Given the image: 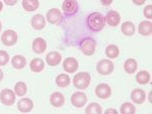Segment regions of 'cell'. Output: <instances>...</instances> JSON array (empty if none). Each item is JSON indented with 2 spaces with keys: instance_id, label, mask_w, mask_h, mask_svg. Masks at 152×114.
<instances>
[{
  "instance_id": "obj_20",
  "label": "cell",
  "mask_w": 152,
  "mask_h": 114,
  "mask_svg": "<svg viewBox=\"0 0 152 114\" xmlns=\"http://www.w3.org/2000/svg\"><path fill=\"white\" fill-rule=\"evenodd\" d=\"M11 65L14 69L21 70L26 66V59L21 55H15L11 60Z\"/></svg>"
},
{
  "instance_id": "obj_32",
  "label": "cell",
  "mask_w": 152,
  "mask_h": 114,
  "mask_svg": "<svg viewBox=\"0 0 152 114\" xmlns=\"http://www.w3.org/2000/svg\"><path fill=\"white\" fill-rule=\"evenodd\" d=\"M143 14H144V16H145L146 18H148V19L152 18V5H151V4L146 5L145 7H144Z\"/></svg>"
},
{
  "instance_id": "obj_15",
  "label": "cell",
  "mask_w": 152,
  "mask_h": 114,
  "mask_svg": "<svg viewBox=\"0 0 152 114\" xmlns=\"http://www.w3.org/2000/svg\"><path fill=\"white\" fill-rule=\"evenodd\" d=\"M18 108L20 112L23 113H28L29 111L33 110L34 108V102L31 99L29 98H23L18 101Z\"/></svg>"
},
{
  "instance_id": "obj_22",
  "label": "cell",
  "mask_w": 152,
  "mask_h": 114,
  "mask_svg": "<svg viewBox=\"0 0 152 114\" xmlns=\"http://www.w3.org/2000/svg\"><path fill=\"white\" fill-rule=\"evenodd\" d=\"M135 30H136V28H135V25L132 21H125V22L122 23L121 31L124 35H126V36L134 35Z\"/></svg>"
},
{
  "instance_id": "obj_12",
  "label": "cell",
  "mask_w": 152,
  "mask_h": 114,
  "mask_svg": "<svg viewBox=\"0 0 152 114\" xmlns=\"http://www.w3.org/2000/svg\"><path fill=\"white\" fill-rule=\"evenodd\" d=\"M78 62L75 58H66L63 62V69H64L65 72L69 73V74H72V73H75L78 70Z\"/></svg>"
},
{
  "instance_id": "obj_23",
  "label": "cell",
  "mask_w": 152,
  "mask_h": 114,
  "mask_svg": "<svg viewBox=\"0 0 152 114\" xmlns=\"http://www.w3.org/2000/svg\"><path fill=\"white\" fill-rule=\"evenodd\" d=\"M138 69V63L135 59H128L124 63V70L127 74H134Z\"/></svg>"
},
{
  "instance_id": "obj_38",
  "label": "cell",
  "mask_w": 152,
  "mask_h": 114,
  "mask_svg": "<svg viewBox=\"0 0 152 114\" xmlns=\"http://www.w3.org/2000/svg\"><path fill=\"white\" fill-rule=\"evenodd\" d=\"M2 9H3V3H2V2L0 1V12L2 11Z\"/></svg>"
},
{
  "instance_id": "obj_16",
  "label": "cell",
  "mask_w": 152,
  "mask_h": 114,
  "mask_svg": "<svg viewBox=\"0 0 152 114\" xmlns=\"http://www.w3.org/2000/svg\"><path fill=\"white\" fill-rule=\"evenodd\" d=\"M31 23L34 30H44L46 26V19L42 14H36V15H34L33 18H31Z\"/></svg>"
},
{
  "instance_id": "obj_19",
  "label": "cell",
  "mask_w": 152,
  "mask_h": 114,
  "mask_svg": "<svg viewBox=\"0 0 152 114\" xmlns=\"http://www.w3.org/2000/svg\"><path fill=\"white\" fill-rule=\"evenodd\" d=\"M138 32L143 36H149L152 32V23L149 20L141 21L138 25Z\"/></svg>"
},
{
  "instance_id": "obj_27",
  "label": "cell",
  "mask_w": 152,
  "mask_h": 114,
  "mask_svg": "<svg viewBox=\"0 0 152 114\" xmlns=\"http://www.w3.org/2000/svg\"><path fill=\"white\" fill-rule=\"evenodd\" d=\"M150 74L147 71H140L136 75V81L140 85H146L150 82Z\"/></svg>"
},
{
  "instance_id": "obj_8",
  "label": "cell",
  "mask_w": 152,
  "mask_h": 114,
  "mask_svg": "<svg viewBox=\"0 0 152 114\" xmlns=\"http://www.w3.org/2000/svg\"><path fill=\"white\" fill-rule=\"evenodd\" d=\"M94 93L99 99H107L112 95V88L109 84L100 83L95 87Z\"/></svg>"
},
{
  "instance_id": "obj_31",
  "label": "cell",
  "mask_w": 152,
  "mask_h": 114,
  "mask_svg": "<svg viewBox=\"0 0 152 114\" xmlns=\"http://www.w3.org/2000/svg\"><path fill=\"white\" fill-rule=\"evenodd\" d=\"M9 61V55L5 51H0V66H5Z\"/></svg>"
},
{
  "instance_id": "obj_36",
  "label": "cell",
  "mask_w": 152,
  "mask_h": 114,
  "mask_svg": "<svg viewBox=\"0 0 152 114\" xmlns=\"http://www.w3.org/2000/svg\"><path fill=\"white\" fill-rule=\"evenodd\" d=\"M105 113H114V114H118V111L116 110V109H107V110H105Z\"/></svg>"
},
{
  "instance_id": "obj_3",
  "label": "cell",
  "mask_w": 152,
  "mask_h": 114,
  "mask_svg": "<svg viewBox=\"0 0 152 114\" xmlns=\"http://www.w3.org/2000/svg\"><path fill=\"white\" fill-rule=\"evenodd\" d=\"M114 69H115L114 63L109 59L100 60L96 65L97 73L102 75V76H107V75L112 74L114 72Z\"/></svg>"
},
{
  "instance_id": "obj_2",
  "label": "cell",
  "mask_w": 152,
  "mask_h": 114,
  "mask_svg": "<svg viewBox=\"0 0 152 114\" xmlns=\"http://www.w3.org/2000/svg\"><path fill=\"white\" fill-rule=\"evenodd\" d=\"M91 81V76L87 72H80L75 74L73 78V85L78 90H85L90 85Z\"/></svg>"
},
{
  "instance_id": "obj_33",
  "label": "cell",
  "mask_w": 152,
  "mask_h": 114,
  "mask_svg": "<svg viewBox=\"0 0 152 114\" xmlns=\"http://www.w3.org/2000/svg\"><path fill=\"white\" fill-rule=\"evenodd\" d=\"M3 1H4V3H5L6 5L13 6V5H15V4L18 3V0H3Z\"/></svg>"
},
{
  "instance_id": "obj_13",
  "label": "cell",
  "mask_w": 152,
  "mask_h": 114,
  "mask_svg": "<svg viewBox=\"0 0 152 114\" xmlns=\"http://www.w3.org/2000/svg\"><path fill=\"white\" fill-rule=\"evenodd\" d=\"M61 61H62V56H61L60 53L55 52V51H52L46 56V62L51 67L58 66L61 63Z\"/></svg>"
},
{
  "instance_id": "obj_24",
  "label": "cell",
  "mask_w": 152,
  "mask_h": 114,
  "mask_svg": "<svg viewBox=\"0 0 152 114\" xmlns=\"http://www.w3.org/2000/svg\"><path fill=\"white\" fill-rule=\"evenodd\" d=\"M44 68H45V62L39 58L31 60L29 63V69L35 73H40L41 71H43Z\"/></svg>"
},
{
  "instance_id": "obj_18",
  "label": "cell",
  "mask_w": 152,
  "mask_h": 114,
  "mask_svg": "<svg viewBox=\"0 0 152 114\" xmlns=\"http://www.w3.org/2000/svg\"><path fill=\"white\" fill-rule=\"evenodd\" d=\"M131 99L135 104H142L146 100V93L142 89H134L131 92Z\"/></svg>"
},
{
  "instance_id": "obj_39",
  "label": "cell",
  "mask_w": 152,
  "mask_h": 114,
  "mask_svg": "<svg viewBox=\"0 0 152 114\" xmlns=\"http://www.w3.org/2000/svg\"><path fill=\"white\" fill-rule=\"evenodd\" d=\"M1 30H2V22L0 21V31H1Z\"/></svg>"
},
{
  "instance_id": "obj_21",
  "label": "cell",
  "mask_w": 152,
  "mask_h": 114,
  "mask_svg": "<svg viewBox=\"0 0 152 114\" xmlns=\"http://www.w3.org/2000/svg\"><path fill=\"white\" fill-rule=\"evenodd\" d=\"M21 5L26 11L33 12L40 7V2H39V0H23Z\"/></svg>"
},
{
  "instance_id": "obj_35",
  "label": "cell",
  "mask_w": 152,
  "mask_h": 114,
  "mask_svg": "<svg viewBox=\"0 0 152 114\" xmlns=\"http://www.w3.org/2000/svg\"><path fill=\"white\" fill-rule=\"evenodd\" d=\"M113 1H114V0H100V2H102V5H104V6H109V5H111V4L113 3Z\"/></svg>"
},
{
  "instance_id": "obj_29",
  "label": "cell",
  "mask_w": 152,
  "mask_h": 114,
  "mask_svg": "<svg viewBox=\"0 0 152 114\" xmlns=\"http://www.w3.org/2000/svg\"><path fill=\"white\" fill-rule=\"evenodd\" d=\"M102 106L99 103L92 102L85 108V113L86 114H102Z\"/></svg>"
},
{
  "instance_id": "obj_11",
  "label": "cell",
  "mask_w": 152,
  "mask_h": 114,
  "mask_svg": "<svg viewBox=\"0 0 152 114\" xmlns=\"http://www.w3.org/2000/svg\"><path fill=\"white\" fill-rule=\"evenodd\" d=\"M105 22L109 24L110 26H113V27H116L121 22V15L118 11L115 10H110L105 15Z\"/></svg>"
},
{
  "instance_id": "obj_25",
  "label": "cell",
  "mask_w": 152,
  "mask_h": 114,
  "mask_svg": "<svg viewBox=\"0 0 152 114\" xmlns=\"http://www.w3.org/2000/svg\"><path fill=\"white\" fill-rule=\"evenodd\" d=\"M70 83H71V79L69 75L67 74H60L56 78V84L60 88H65V87L69 86Z\"/></svg>"
},
{
  "instance_id": "obj_4",
  "label": "cell",
  "mask_w": 152,
  "mask_h": 114,
  "mask_svg": "<svg viewBox=\"0 0 152 114\" xmlns=\"http://www.w3.org/2000/svg\"><path fill=\"white\" fill-rule=\"evenodd\" d=\"M80 48L85 56H92L96 50V42L94 38H84L80 43Z\"/></svg>"
},
{
  "instance_id": "obj_6",
  "label": "cell",
  "mask_w": 152,
  "mask_h": 114,
  "mask_svg": "<svg viewBox=\"0 0 152 114\" xmlns=\"http://www.w3.org/2000/svg\"><path fill=\"white\" fill-rule=\"evenodd\" d=\"M0 102L5 106H12L15 103V93L10 89H3L0 92Z\"/></svg>"
},
{
  "instance_id": "obj_9",
  "label": "cell",
  "mask_w": 152,
  "mask_h": 114,
  "mask_svg": "<svg viewBox=\"0 0 152 114\" xmlns=\"http://www.w3.org/2000/svg\"><path fill=\"white\" fill-rule=\"evenodd\" d=\"M47 21L51 24H59L62 20V13L57 8H51L46 14Z\"/></svg>"
},
{
  "instance_id": "obj_26",
  "label": "cell",
  "mask_w": 152,
  "mask_h": 114,
  "mask_svg": "<svg viewBox=\"0 0 152 114\" xmlns=\"http://www.w3.org/2000/svg\"><path fill=\"white\" fill-rule=\"evenodd\" d=\"M120 55V50L116 45H109L105 48V56L109 59H117Z\"/></svg>"
},
{
  "instance_id": "obj_28",
  "label": "cell",
  "mask_w": 152,
  "mask_h": 114,
  "mask_svg": "<svg viewBox=\"0 0 152 114\" xmlns=\"http://www.w3.org/2000/svg\"><path fill=\"white\" fill-rule=\"evenodd\" d=\"M26 92H28V87H26V84L24 82L19 81L14 85V93H15V95L23 97L26 95Z\"/></svg>"
},
{
  "instance_id": "obj_14",
  "label": "cell",
  "mask_w": 152,
  "mask_h": 114,
  "mask_svg": "<svg viewBox=\"0 0 152 114\" xmlns=\"http://www.w3.org/2000/svg\"><path fill=\"white\" fill-rule=\"evenodd\" d=\"M31 48H33V51L36 54H38V55L43 54V53H45L46 50H47V42H46L43 38H37L33 42Z\"/></svg>"
},
{
  "instance_id": "obj_1",
  "label": "cell",
  "mask_w": 152,
  "mask_h": 114,
  "mask_svg": "<svg viewBox=\"0 0 152 114\" xmlns=\"http://www.w3.org/2000/svg\"><path fill=\"white\" fill-rule=\"evenodd\" d=\"M87 26L92 31H100L105 25L104 16L99 12H92L87 16Z\"/></svg>"
},
{
  "instance_id": "obj_40",
  "label": "cell",
  "mask_w": 152,
  "mask_h": 114,
  "mask_svg": "<svg viewBox=\"0 0 152 114\" xmlns=\"http://www.w3.org/2000/svg\"><path fill=\"white\" fill-rule=\"evenodd\" d=\"M148 97H149V98H148V99H149V101H150V102H151V93L149 94V96H148Z\"/></svg>"
},
{
  "instance_id": "obj_10",
  "label": "cell",
  "mask_w": 152,
  "mask_h": 114,
  "mask_svg": "<svg viewBox=\"0 0 152 114\" xmlns=\"http://www.w3.org/2000/svg\"><path fill=\"white\" fill-rule=\"evenodd\" d=\"M78 10V3L76 0H65L62 3V11L66 15H73Z\"/></svg>"
},
{
  "instance_id": "obj_30",
  "label": "cell",
  "mask_w": 152,
  "mask_h": 114,
  "mask_svg": "<svg viewBox=\"0 0 152 114\" xmlns=\"http://www.w3.org/2000/svg\"><path fill=\"white\" fill-rule=\"evenodd\" d=\"M122 114H134L136 112V108L132 103L130 102H125L122 104L121 108H120Z\"/></svg>"
},
{
  "instance_id": "obj_17",
  "label": "cell",
  "mask_w": 152,
  "mask_h": 114,
  "mask_svg": "<svg viewBox=\"0 0 152 114\" xmlns=\"http://www.w3.org/2000/svg\"><path fill=\"white\" fill-rule=\"evenodd\" d=\"M50 103L54 107L59 108L65 104V97L60 92H54L50 97Z\"/></svg>"
},
{
  "instance_id": "obj_5",
  "label": "cell",
  "mask_w": 152,
  "mask_h": 114,
  "mask_svg": "<svg viewBox=\"0 0 152 114\" xmlns=\"http://www.w3.org/2000/svg\"><path fill=\"white\" fill-rule=\"evenodd\" d=\"M18 33H16V31L12 30H7L5 31H3V33L1 35V42L6 47L14 45L18 43Z\"/></svg>"
},
{
  "instance_id": "obj_7",
  "label": "cell",
  "mask_w": 152,
  "mask_h": 114,
  "mask_svg": "<svg viewBox=\"0 0 152 114\" xmlns=\"http://www.w3.org/2000/svg\"><path fill=\"white\" fill-rule=\"evenodd\" d=\"M71 103L72 105L76 108H82L83 106H85V104L87 102V96L85 95V93H83L81 91L74 92L71 96Z\"/></svg>"
},
{
  "instance_id": "obj_37",
  "label": "cell",
  "mask_w": 152,
  "mask_h": 114,
  "mask_svg": "<svg viewBox=\"0 0 152 114\" xmlns=\"http://www.w3.org/2000/svg\"><path fill=\"white\" fill-rule=\"evenodd\" d=\"M2 79H3V72H2V70L0 69V82L2 81Z\"/></svg>"
},
{
  "instance_id": "obj_34",
  "label": "cell",
  "mask_w": 152,
  "mask_h": 114,
  "mask_svg": "<svg viewBox=\"0 0 152 114\" xmlns=\"http://www.w3.org/2000/svg\"><path fill=\"white\" fill-rule=\"evenodd\" d=\"M132 2L135 4V5H138V6H141L143 5L144 3L146 2V0H132Z\"/></svg>"
}]
</instances>
